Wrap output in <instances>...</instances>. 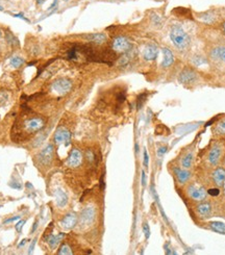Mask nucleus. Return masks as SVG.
Here are the masks:
<instances>
[{"mask_svg":"<svg viewBox=\"0 0 225 255\" xmlns=\"http://www.w3.org/2000/svg\"><path fill=\"white\" fill-rule=\"evenodd\" d=\"M24 224H25V221H24V220H21L20 222H18V223H17V225L15 226L16 230H17L18 232H20V231H21V229H22V227H23V225H24Z\"/></svg>","mask_w":225,"mask_h":255,"instance_id":"obj_39","label":"nucleus"},{"mask_svg":"<svg viewBox=\"0 0 225 255\" xmlns=\"http://www.w3.org/2000/svg\"><path fill=\"white\" fill-rule=\"evenodd\" d=\"M186 193L191 200L197 201V202H200V201L205 200L206 195H207V192L205 191V189L203 186H197L196 184H189L186 189Z\"/></svg>","mask_w":225,"mask_h":255,"instance_id":"obj_4","label":"nucleus"},{"mask_svg":"<svg viewBox=\"0 0 225 255\" xmlns=\"http://www.w3.org/2000/svg\"><path fill=\"white\" fill-rule=\"evenodd\" d=\"M99 186H100V189H104L105 188V183H104V174H102V176L100 177V180H99Z\"/></svg>","mask_w":225,"mask_h":255,"instance_id":"obj_40","label":"nucleus"},{"mask_svg":"<svg viewBox=\"0 0 225 255\" xmlns=\"http://www.w3.org/2000/svg\"><path fill=\"white\" fill-rule=\"evenodd\" d=\"M221 155H222L221 146H219L218 144L214 145V146L210 148V152H208V155H207L208 163H210L212 166H217L220 160V158H221Z\"/></svg>","mask_w":225,"mask_h":255,"instance_id":"obj_13","label":"nucleus"},{"mask_svg":"<svg viewBox=\"0 0 225 255\" xmlns=\"http://www.w3.org/2000/svg\"><path fill=\"white\" fill-rule=\"evenodd\" d=\"M141 181H142L143 186H146V174H145V171H142V178H141Z\"/></svg>","mask_w":225,"mask_h":255,"instance_id":"obj_42","label":"nucleus"},{"mask_svg":"<svg viewBox=\"0 0 225 255\" xmlns=\"http://www.w3.org/2000/svg\"><path fill=\"white\" fill-rule=\"evenodd\" d=\"M24 130L28 133H36L41 131L46 125V121L42 117H34V118L27 119L23 124Z\"/></svg>","mask_w":225,"mask_h":255,"instance_id":"obj_3","label":"nucleus"},{"mask_svg":"<svg viewBox=\"0 0 225 255\" xmlns=\"http://www.w3.org/2000/svg\"><path fill=\"white\" fill-rule=\"evenodd\" d=\"M55 202L58 207H65L68 204V196L62 189H57L54 192Z\"/></svg>","mask_w":225,"mask_h":255,"instance_id":"obj_18","label":"nucleus"},{"mask_svg":"<svg viewBox=\"0 0 225 255\" xmlns=\"http://www.w3.org/2000/svg\"><path fill=\"white\" fill-rule=\"evenodd\" d=\"M77 52H78V50H77V48H76V46L73 48H71L69 51H68V53H67V57H68V60H76L77 58Z\"/></svg>","mask_w":225,"mask_h":255,"instance_id":"obj_29","label":"nucleus"},{"mask_svg":"<svg viewBox=\"0 0 225 255\" xmlns=\"http://www.w3.org/2000/svg\"><path fill=\"white\" fill-rule=\"evenodd\" d=\"M151 21L153 22L154 25H159L161 23V17H159L158 15H156V14H152L151 15Z\"/></svg>","mask_w":225,"mask_h":255,"instance_id":"obj_34","label":"nucleus"},{"mask_svg":"<svg viewBox=\"0 0 225 255\" xmlns=\"http://www.w3.org/2000/svg\"><path fill=\"white\" fill-rule=\"evenodd\" d=\"M44 2H45V0H37V4H38V5H42Z\"/></svg>","mask_w":225,"mask_h":255,"instance_id":"obj_47","label":"nucleus"},{"mask_svg":"<svg viewBox=\"0 0 225 255\" xmlns=\"http://www.w3.org/2000/svg\"><path fill=\"white\" fill-rule=\"evenodd\" d=\"M167 150H168V147L167 146L159 147V148L158 149V157H161V156H163L164 154L167 152Z\"/></svg>","mask_w":225,"mask_h":255,"instance_id":"obj_36","label":"nucleus"},{"mask_svg":"<svg viewBox=\"0 0 225 255\" xmlns=\"http://www.w3.org/2000/svg\"><path fill=\"white\" fill-rule=\"evenodd\" d=\"M143 233H144V235H145V237L148 240L149 238V236H150V228H149V225L147 223H144L143 224Z\"/></svg>","mask_w":225,"mask_h":255,"instance_id":"obj_33","label":"nucleus"},{"mask_svg":"<svg viewBox=\"0 0 225 255\" xmlns=\"http://www.w3.org/2000/svg\"><path fill=\"white\" fill-rule=\"evenodd\" d=\"M197 73L193 68L186 67L178 75V81L182 85H192L196 81Z\"/></svg>","mask_w":225,"mask_h":255,"instance_id":"obj_7","label":"nucleus"},{"mask_svg":"<svg viewBox=\"0 0 225 255\" xmlns=\"http://www.w3.org/2000/svg\"><path fill=\"white\" fill-rule=\"evenodd\" d=\"M53 152H54V147L52 144H48L44 149H42L41 152L38 154L37 160L39 161V165L47 167L51 163L53 160Z\"/></svg>","mask_w":225,"mask_h":255,"instance_id":"obj_5","label":"nucleus"},{"mask_svg":"<svg viewBox=\"0 0 225 255\" xmlns=\"http://www.w3.org/2000/svg\"><path fill=\"white\" fill-rule=\"evenodd\" d=\"M13 16H14V17H16V18H20V19L26 21V22H29V20H28L26 17H24V15H23V14H14Z\"/></svg>","mask_w":225,"mask_h":255,"instance_id":"obj_41","label":"nucleus"},{"mask_svg":"<svg viewBox=\"0 0 225 255\" xmlns=\"http://www.w3.org/2000/svg\"><path fill=\"white\" fill-rule=\"evenodd\" d=\"M36 243H37V240H32V245L29 247V251H28V253H29V254L31 253L32 251H34V246H36Z\"/></svg>","mask_w":225,"mask_h":255,"instance_id":"obj_44","label":"nucleus"},{"mask_svg":"<svg viewBox=\"0 0 225 255\" xmlns=\"http://www.w3.org/2000/svg\"><path fill=\"white\" fill-rule=\"evenodd\" d=\"M77 221H78V218H77L76 214H74V212H69V214H67L64 218H63L60 224L64 229L69 230V229H72L75 225H76Z\"/></svg>","mask_w":225,"mask_h":255,"instance_id":"obj_14","label":"nucleus"},{"mask_svg":"<svg viewBox=\"0 0 225 255\" xmlns=\"http://www.w3.org/2000/svg\"><path fill=\"white\" fill-rule=\"evenodd\" d=\"M96 216V210L95 208L92 206H88L86 208H83L80 212V216H79V222H80V225L83 226H89L94 222Z\"/></svg>","mask_w":225,"mask_h":255,"instance_id":"obj_9","label":"nucleus"},{"mask_svg":"<svg viewBox=\"0 0 225 255\" xmlns=\"http://www.w3.org/2000/svg\"><path fill=\"white\" fill-rule=\"evenodd\" d=\"M24 64V60L20 56H14L11 60V66L14 68H19Z\"/></svg>","mask_w":225,"mask_h":255,"instance_id":"obj_25","label":"nucleus"},{"mask_svg":"<svg viewBox=\"0 0 225 255\" xmlns=\"http://www.w3.org/2000/svg\"><path fill=\"white\" fill-rule=\"evenodd\" d=\"M214 131L217 133V134H225V119L220 121V122L215 126Z\"/></svg>","mask_w":225,"mask_h":255,"instance_id":"obj_24","label":"nucleus"},{"mask_svg":"<svg viewBox=\"0 0 225 255\" xmlns=\"http://www.w3.org/2000/svg\"><path fill=\"white\" fill-rule=\"evenodd\" d=\"M3 10V8H2V6H0V11H2Z\"/></svg>","mask_w":225,"mask_h":255,"instance_id":"obj_51","label":"nucleus"},{"mask_svg":"<svg viewBox=\"0 0 225 255\" xmlns=\"http://www.w3.org/2000/svg\"><path fill=\"white\" fill-rule=\"evenodd\" d=\"M223 163H224V167H225V158H224V160H223Z\"/></svg>","mask_w":225,"mask_h":255,"instance_id":"obj_52","label":"nucleus"},{"mask_svg":"<svg viewBox=\"0 0 225 255\" xmlns=\"http://www.w3.org/2000/svg\"><path fill=\"white\" fill-rule=\"evenodd\" d=\"M208 226L213 231L220 234H225V224L219 221H212L208 223Z\"/></svg>","mask_w":225,"mask_h":255,"instance_id":"obj_22","label":"nucleus"},{"mask_svg":"<svg viewBox=\"0 0 225 255\" xmlns=\"http://www.w3.org/2000/svg\"><path fill=\"white\" fill-rule=\"evenodd\" d=\"M38 224H39V221H36V222H34V226H32V228H31V233H34V231L37 230V228H38Z\"/></svg>","mask_w":225,"mask_h":255,"instance_id":"obj_46","label":"nucleus"},{"mask_svg":"<svg viewBox=\"0 0 225 255\" xmlns=\"http://www.w3.org/2000/svg\"><path fill=\"white\" fill-rule=\"evenodd\" d=\"M192 62H193V64L195 65V66H200V65L206 64L207 60H206L204 57L200 56V55H195L194 57H192Z\"/></svg>","mask_w":225,"mask_h":255,"instance_id":"obj_27","label":"nucleus"},{"mask_svg":"<svg viewBox=\"0 0 225 255\" xmlns=\"http://www.w3.org/2000/svg\"><path fill=\"white\" fill-rule=\"evenodd\" d=\"M65 233H60V234L57 235H49L48 240H47V242H48V245L50 246L51 249H55L56 246H58L60 242L63 240V238L65 237Z\"/></svg>","mask_w":225,"mask_h":255,"instance_id":"obj_21","label":"nucleus"},{"mask_svg":"<svg viewBox=\"0 0 225 255\" xmlns=\"http://www.w3.org/2000/svg\"><path fill=\"white\" fill-rule=\"evenodd\" d=\"M57 2H58V0H54V1L52 2V4L48 8V11H51V10H53V8H56V6H57Z\"/></svg>","mask_w":225,"mask_h":255,"instance_id":"obj_43","label":"nucleus"},{"mask_svg":"<svg viewBox=\"0 0 225 255\" xmlns=\"http://www.w3.org/2000/svg\"><path fill=\"white\" fill-rule=\"evenodd\" d=\"M170 39L173 45L179 51H186L191 45V39H190L189 34L178 24H174L171 27Z\"/></svg>","mask_w":225,"mask_h":255,"instance_id":"obj_1","label":"nucleus"},{"mask_svg":"<svg viewBox=\"0 0 225 255\" xmlns=\"http://www.w3.org/2000/svg\"><path fill=\"white\" fill-rule=\"evenodd\" d=\"M146 97H147V93H143V94H140L138 96V99H137V108L138 109H140L141 107L143 106L145 100H146Z\"/></svg>","mask_w":225,"mask_h":255,"instance_id":"obj_28","label":"nucleus"},{"mask_svg":"<svg viewBox=\"0 0 225 255\" xmlns=\"http://www.w3.org/2000/svg\"><path fill=\"white\" fill-rule=\"evenodd\" d=\"M210 57L216 60H221L225 63V46L216 47L210 51Z\"/></svg>","mask_w":225,"mask_h":255,"instance_id":"obj_19","label":"nucleus"},{"mask_svg":"<svg viewBox=\"0 0 225 255\" xmlns=\"http://www.w3.org/2000/svg\"><path fill=\"white\" fill-rule=\"evenodd\" d=\"M25 244H26V240H21V243H20V244H19V247H22V246H24Z\"/></svg>","mask_w":225,"mask_h":255,"instance_id":"obj_48","label":"nucleus"},{"mask_svg":"<svg viewBox=\"0 0 225 255\" xmlns=\"http://www.w3.org/2000/svg\"><path fill=\"white\" fill-rule=\"evenodd\" d=\"M86 39L89 40L90 42H93L95 44H103L105 41H106V36L105 34H102V32H98V34H90L86 37Z\"/></svg>","mask_w":225,"mask_h":255,"instance_id":"obj_20","label":"nucleus"},{"mask_svg":"<svg viewBox=\"0 0 225 255\" xmlns=\"http://www.w3.org/2000/svg\"><path fill=\"white\" fill-rule=\"evenodd\" d=\"M212 178L213 181L218 188H221L224 186L225 182V169L221 167H218L214 170V172L212 173Z\"/></svg>","mask_w":225,"mask_h":255,"instance_id":"obj_16","label":"nucleus"},{"mask_svg":"<svg viewBox=\"0 0 225 255\" xmlns=\"http://www.w3.org/2000/svg\"><path fill=\"white\" fill-rule=\"evenodd\" d=\"M73 252H72L71 248L69 247L67 244H64L60 246V250L57 251V254H60V255H71Z\"/></svg>","mask_w":225,"mask_h":255,"instance_id":"obj_26","label":"nucleus"},{"mask_svg":"<svg viewBox=\"0 0 225 255\" xmlns=\"http://www.w3.org/2000/svg\"><path fill=\"white\" fill-rule=\"evenodd\" d=\"M158 55V48L156 45L154 44H148V45L145 47L144 52H143V57L145 60H148V62H152L154 60Z\"/></svg>","mask_w":225,"mask_h":255,"instance_id":"obj_15","label":"nucleus"},{"mask_svg":"<svg viewBox=\"0 0 225 255\" xmlns=\"http://www.w3.org/2000/svg\"><path fill=\"white\" fill-rule=\"evenodd\" d=\"M86 158L88 161H90V163H93L94 160H95V155H94L93 151L92 150H86Z\"/></svg>","mask_w":225,"mask_h":255,"instance_id":"obj_35","label":"nucleus"},{"mask_svg":"<svg viewBox=\"0 0 225 255\" xmlns=\"http://www.w3.org/2000/svg\"><path fill=\"white\" fill-rule=\"evenodd\" d=\"M53 141L55 144H65L68 146L71 142V132L65 127H58L53 135Z\"/></svg>","mask_w":225,"mask_h":255,"instance_id":"obj_8","label":"nucleus"},{"mask_svg":"<svg viewBox=\"0 0 225 255\" xmlns=\"http://www.w3.org/2000/svg\"><path fill=\"white\" fill-rule=\"evenodd\" d=\"M135 152H137V153L139 152V145H138V143L135 144Z\"/></svg>","mask_w":225,"mask_h":255,"instance_id":"obj_49","label":"nucleus"},{"mask_svg":"<svg viewBox=\"0 0 225 255\" xmlns=\"http://www.w3.org/2000/svg\"><path fill=\"white\" fill-rule=\"evenodd\" d=\"M0 37H1V32H0Z\"/></svg>","mask_w":225,"mask_h":255,"instance_id":"obj_53","label":"nucleus"},{"mask_svg":"<svg viewBox=\"0 0 225 255\" xmlns=\"http://www.w3.org/2000/svg\"><path fill=\"white\" fill-rule=\"evenodd\" d=\"M163 54H164V58L163 62H161V67L163 68H169L173 65L174 63V55H173V52L171 51V49H169L167 47L163 48Z\"/></svg>","mask_w":225,"mask_h":255,"instance_id":"obj_17","label":"nucleus"},{"mask_svg":"<svg viewBox=\"0 0 225 255\" xmlns=\"http://www.w3.org/2000/svg\"><path fill=\"white\" fill-rule=\"evenodd\" d=\"M143 163H144L145 168H148V163H149V156L148 153H147V150L144 149V160H143Z\"/></svg>","mask_w":225,"mask_h":255,"instance_id":"obj_37","label":"nucleus"},{"mask_svg":"<svg viewBox=\"0 0 225 255\" xmlns=\"http://www.w3.org/2000/svg\"><path fill=\"white\" fill-rule=\"evenodd\" d=\"M207 195L212 196V197H217V196L220 195V193H221V191H220L219 188H212V189H208L207 191Z\"/></svg>","mask_w":225,"mask_h":255,"instance_id":"obj_31","label":"nucleus"},{"mask_svg":"<svg viewBox=\"0 0 225 255\" xmlns=\"http://www.w3.org/2000/svg\"><path fill=\"white\" fill-rule=\"evenodd\" d=\"M72 88H73V83L69 78H57L54 80L51 85V89L54 93H56L60 96L67 95L68 93L71 92Z\"/></svg>","mask_w":225,"mask_h":255,"instance_id":"obj_2","label":"nucleus"},{"mask_svg":"<svg viewBox=\"0 0 225 255\" xmlns=\"http://www.w3.org/2000/svg\"><path fill=\"white\" fill-rule=\"evenodd\" d=\"M112 48L115 53H126L131 49V44L127 38L120 36L112 40Z\"/></svg>","mask_w":225,"mask_h":255,"instance_id":"obj_6","label":"nucleus"},{"mask_svg":"<svg viewBox=\"0 0 225 255\" xmlns=\"http://www.w3.org/2000/svg\"><path fill=\"white\" fill-rule=\"evenodd\" d=\"M20 219V217L19 216H16V217H14V218H11V219H8V220H6L4 223H8V222H13V221H16V220H19Z\"/></svg>","mask_w":225,"mask_h":255,"instance_id":"obj_45","label":"nucleus"},{"mask_svg":"<svg viewBox=\"0 0 225 255\" xmlns=\"http://www.w3.org/2000/svg\"><path fill=\"white\" fill-rule=\"evenodd\" d=\"M193 152H188L187 154H184V156L181 158V167L184 169H190L192 167V163H193Z\"/></svg>","mask_w":225,"mask_h":255,"instance_id":"obj_23","label":"nucleus"},{"mask_svg":"<svg viewBox=\"0 0 225 255\" xmlns=\"http://www.w3.org/2000/svg\"><path fill=\"white\" fill-rule=\"evenodd\" d=\"M222 27H223V30H224V32H225V21L223 23H222Z\"/></svg>","mask_w":225,"mask_h":255,"instance_id":"obj_50","label":"nucleus"},{"mask_svg":"<svg viewBox=\"0 0 225 255\" xmlns=\"http://www.w3.org/2000/svg\"><path fill=\"white\" fill-rule=\"evenodd\" d=\"M83 154H81L80 150L74 148V149H72L70 154L68 155L67 165H68V167H70V168H77L83 163Z\"/></svg>","mask_w":225,"mask_h":255,"instance_id":"obj_11","label":"nucleus"},{"mask_svg":"<svg viewBox=\"0 0 225 255\" xmlns=\"http://www.w3.org/2000/svg\"><path fill=\"white\" fill-rule=\"evenodd\" d=\"M173 174L176 177L178 183L180 186H184L189 182L190 178H191V173L189 172L187 169H181V168L178 167H173Z\"/></svg>","mask_w":225,"mask_h":255,"instance_id":"obj_12","label":"nucleus"},{"mask_svg":"<svg viewBox=\"0 0 225 255\" xmlns=\"http://www.w3.org/2000/svg\"><path fill=\"white\" fill-rule=\"evenodd\" d=\"M5 38H6V41H8L9 44H11V45H15V44L18 45V40L16 39L11 32H8V34H5Z\"/></svg>","mask_w":225,"mask_h":255,"instance_id":"obj_32","label":"nucleus"},{"mask_svg":"<svg viewBox=\"0 0 225 255\" xmlns=\"http://www.w3.org/2000/svg\"><path fill=\"white\" fill-rule=\"evenodd\" d=\"M195 211L196 215L198 216L200 219L204 220L208 219L212 216V211H213V206L210 202L207 201H200L195 207Z\"/></svg>","mask_w":225,"mask_h":255,"instance_id":"obj_10","label":"nucleus"},{"mask_svg":"<svg viewBox=\"0 0 225 255\" xmlns=\"http://www.w3.org/2000/svg\"><path fill=\"white\" fill-rule=\"evenodd\" d=\"M117 100H118L119 103H123L124 101L126 100V96H125V93H120L118 96H117Z\"/></svg>","mask_w":225,"mask_h":255,"instance_id":"obj_38","label":"nucleus"},{"mask_svg":"<svg viewBox=\"0 0 225 255\" xmlns=\"http://www.w3.org/2000/svg\"><path fill=\"white\" fill-rule=\"evenodd\" d=\"M200 20H202L203 22L207 23V24H210V23L214 22V17L212 15H210V13H204V14H201Z\"/></svg>","mask_w":225,"mask_h":255,"instance_id":"obj_30","label":"nucleus"}]
</instances>
